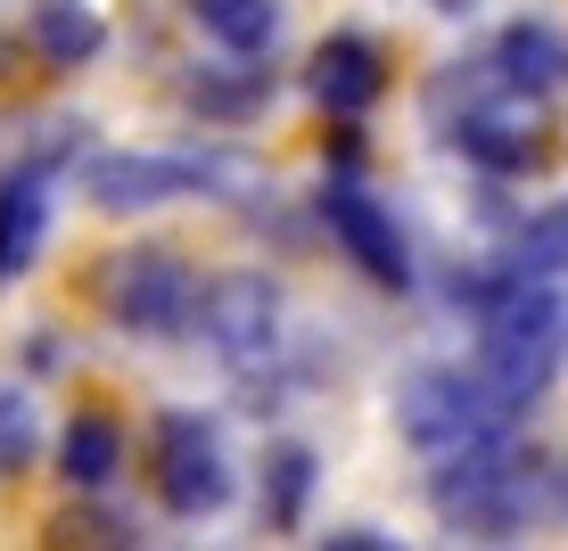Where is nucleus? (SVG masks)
I'll return each mask as SVG.
<instances>
[{
    "label": "nucleus",
    "instance_id": "f257e3e1",
    "mask_svg": "<svg viewBox=\"0 0 568 551\" xmlns=\"http://www.w3.org/2000/svg\"><path fill=\"white\" fill-rule=\"evenodd\" d=\"M478 370L511 411H527L568 370V297L552 280H495L478 305Z\"/></svg>",
    "mask_w": 568,
    "mask_h": 551
},
{
    "label": "nucleus",
    "instance_id": "f03ea898",
    "mask_svg": "<svg viewBox=\"0 0 568 551\" xmlns=\"http://www.w3.org/2000/svg\"><path fill=\"white\" fill-rule=\"evenodd\" d=\"M544 494H552V478H544L536 452H519L511 437L478 445V452H445L437 478H428V502H437L445 527H462V535H511V527H527L544 510Z\"/></svg>",
    "mask_w": 568,
    "mask_h": 551
},
{
    "label": "nucleus",
    "instance_id": "7ed1b4c3",
    "mask_svg": "<svg viewBox=\"0 0 568 551\" xmlns=\"http://www.w3.org/2000/svg\"><path fill=\"white\" fill-rule=\"evenodd\" d=\"M396 420H404V437H413L428 461H445V452H478V445H495V437H511V420L519 411L486 387V370L478 363H428L413 370V379L396 387Z\"/></svg>",
    "mask_w": 568,
    "mask_h": 551
},
{
    "label": "nucleus",
    "instance_id": "20e7f679",
    "mask_svg": "<svg viewBox=\"0 0 568 551\" xmlns=\"http://www.w3.org/2000/svg\"><path fill=\"white\" fill-rule=\"evenodd\" d=\"M100 305L132 338H182L190 313H199V272L173 247H124L100 264Z\"/></svg>",
    "mask_w": 568,
    "mask_h": 551
},
{
    "label": "nucleus",
    "instance_id": "39448f33",
    "mask_svg": "<svg viewBox=\"0 0 568 551\" xmlns=\"http://www.w3.org/2000/svg\"><path fill=\"white\" fill-rule=\"evenodd\" d=\"M149 478L165 510H182V519H214V510L231 502V452H223V428L199 420V411H165L149 437Z\"/></svg>",
    "mask_w": 568,
    "mask_h": 551
},
{
    "label": "nucleus",
    "instance_id": "423d86ee",
    "mask_svg": "<svg viewBox=\"0 0 568 551\" xmlns=\"http://www.w3.org/2000/svg\"><path fill=\"white\" fill-rule=\"evenodd\" d=\"M454 149L486 173H527L544 156V100H527L511 83H478L454 115Z\"/></svg>",
    "mask_w": 568,
    "mask_h": 551
},
{
    "label": "nucleus",
    "instance_id": "0eeeda50",
    "mask_svg": "<svg viewBox=\"0 0 568 551\" xmlns=\"http://www.w3.org/2000/svg\"><path fill=\"white\" fill-rule=\"evenodd\" d=\"M190 329L223 354V363H264L281 346V288L264 272H223V280H199V313Z\"/></svg>",
    "mask_w": 568,
    "mask_h": 551
},
{
    "label": "nucleus",
    "instance_id": "6e6552de",
    "mask_svg": "<svg viewBox=\"0 0 568 551\" xmlns=\"http://www.w3.org/2000/svg\"><path fill=\"white\" fill-rule=\"evenodd\" d=\"M322 214H329V239L346 247V264H355L371 288H413V247H404L396 214L371 198L355 173H338V182L322 190Z\"/></svg>",
    "mask_w": 568,
    "mask_h": 551
},
{
    "label": "nucleus",
    "instance_id": "1a4fd4ad",
    "mask_svg": "<svg viewBox=\"0 0 568 551\" xmlns=\"http://www.w3.org/2000/svg\"><path fill=\"white\" fill-rule=\"evenodd\" d=\"M214 173L199 165V156H156V149H132V156H100V165L83 173L91 206L108 214H149L165 198H190V190H206Z\"/></svg>",
    "mask_w": 568,
    "mask_h": 551
},
{
    "label": "nucleus",
    "instance_id": "9d476101",
    "mask_svg": "<svg viewBox=\"0 0 568 551\" xmlns=\"http://www.w3.org/2000/svg\"><path fill=\"white\" fill-rule=\"evenodd\" d=\"M305 83L329 115H363V108H379V91H387V58H379V42H363V33H329V42L313 50Z\"/></svg>",
    "mask_w": 568,
    "mask_h": 551
},
{
    "label": "nucleus",
    "instance_id": "9b49d317",
    "mask_svg": "<svg viewBox=\"0 0 568 551\" xmlns=\"http://www.w3.org/2000/svg\"><path fill=\"white\" fill-rule=\"evenodd\" d=\"M486 67H495V83L527 91V100H560L568 91V33H552L544 17H519V25L495 33Z\"/></svg>",
    "mask_w": 568,
    "mask_h": 551
},
{
    "label": "nucleus",
    "instance_id": "f8f14e48",
    "mask_svg": "<svg viewBox=\"0 0 568 551\" xmlns=\"http://www.w3.org/2000/svg\"><path fill=\"white\" fill-rule=\"evenodd\" d=\"M50 239V165H17L0 182V288L42 255Z\"/></svg>",
    "mask_w": 568,
    "mask_h": 551
},
{
    "label": "nucleus",
    "instance_id": "ddd939ff",
    "mask_svg": "<svg viewBox=\"0 0 568 551\" xmlns=\"http://www.w3.org/2000/svg\"><path fill=\"white\" fill-rule=\"evenodd\" d=\"M115 469H124V428H115L108 411H74V420L58 428V478H67L74 494H108Z\"/></svg>",
    "mask_w": 568,
    "mask_h": 551
},
{
    "label": "nucleus",
    "instance_id": "4468645a",
    "mask_svg": "<svg viewBox=\"0 0 568 551\" xmlns=\"http://www.w3.org/2000/svg\"><path fill=\"white\" fill-rule=\"evenodd\" d=\"M26 33H33V50H42L50 67H83V58H100V42H108L91 0H33Z\"/></svg>",
    "mask_w": 568,
    "mask_h": 551
},
{
    "label": "nucleus",
    "instance_id": "2eb2a0df",
    "mask_svg": "<svg viewBox=\"0 0 568 551\" xmlns=\"http://www.w3.org/2000/svg\"><path fill=\"white\" fill-rule=\"evenodd\" d=\"M190 17H199L231 58H264L272 33H281V0H190Z\"/></svg>",
    "mask_w": 568,
    "mask_h": 551
},
{
    "label": "nucleus",
    "instance_id": "dca6fc26",
    "mask_svg": "<svg viewBox=\"0 0 568 551\" xmlns=\"http://www.w3.org/2000/svg\"><path fill=\"white\" fill-rule=\"evenodd\" d=\"M313 478H322V461H313L305 445H272L264 452V527H297L305 502H313Z\"/></svg>",
    "mask_w": 568,
    "mask_h": 551
},
{
    "label": "nucleus",
    "instance_id": "f3484780",
    "mask_svg": "<svg viewBox=\"0 0 568 551\" xmlns=\"http://www.w3.org/2000/svg\"><path fill=\"white\" fill-rule=\"evenodd\" d=\"M50 551H141V527H132L115 502L83 494L74 510H58V527H50Z\"/></svg>",
    "mask_w": 568,
    "mask_h": 551
},
{
    "label": "nucleus",
    "instance_id": "a211bd4d",
    "mask_svg": "<svg viewBox=\"0 0 568 551\" xmlns=\"http://www.w3.org/2000/svg\"><path fill=\"white\" fill-rule=\"evenodd\" d=\"M511 272H519V280H568V198L544 206V214H527V231L511 247Z\"/></svg>",
    "mask_w": 568,
    "mask_h": 551
},
{
    "label": "nucleus",
    "instance_id": "6ab92c4d",
    "mask_svg": "<svg viewBox=\"0 0 568 551\" xmlns=\"http://www.w3.org/2000/svg\"><path fill=\"white\" fill-rule=\"evenodd\" d=\"M26 461H33V411L17 396H0V478H17Z\"/></svg>",
    "mask_w": 568,
    "mask_h": 551
},
{
    "label": "nucleus",
    "instance_id": "aec40b11",
    "mask_svg": "<svg viewBox=\"0 0 568 551\" xmlns=\"http://www.w3.org/2000/svg\"><path fill=\"white\" fill-rule=\"evenodd\" d=\"M190 100H199L206 115H247V108L264 100V91L247 83V74H199V91H190Z\"/></svg>",
    "mask_w": 568,
    "mask_h": 551
},
{
    "label": "nucleus",
    "instance_id": "412c9836",
    "mask_svg": "<svg viewBox=\"0 0 568 551\" xmlns=\"http://www.w3.org/2000/svg\"><path fill=\"white\" fill-rule=\"evenodd\" d=\"M313 551H404L396 535H379V527H329Z\"/></svg>",
    "mask_w": 568,
    "mask_h": 551
},
{
    "label": "nucleus",
    "instance_id": "4be33fe9",
    "mask_svg": "<svg viewBox=\"0 0 568 551\" xmlns=\"http://www.w3.org/2000/svg\"><path fill=\"white\" fill-rule=\"evenodd\" d=\"M437 9H454V17H462V9H469V0H437Z\"/></svg>",
    "mask_w": 568,
    "mask_h": 551
}]
</instances>
